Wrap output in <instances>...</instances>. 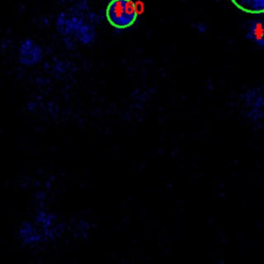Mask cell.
<instances>
[{"label":"cell","instance_id":"cell-1","mask_svg":"<svg viewBox=\"0 0 264 264\" xmlns=\"http://www.w3.org/2000/svg\"><path fill=\"white\" fill-rule=\"evenodd\" d=\"M238 108L248 121L264 131V84L242 92L239 95Z\"/></svg>","mask_w":264,"mask_h":264},{"label":"cell","instance_id":"cell-7","mask_svg":"<svg viewBox=\"0 0 264 264\" xmlns=\"http://www.w3.org/2000/svg\"><path fill=\"white\" fill-rule=\"evenodd\" d=\"M230 1L244 12L264 16V0H230Z\"/></svg>","mask_w":264,"mask_h":264},{"label":"cell","instance_id":"cell-8","mask_svg":"<svg viewBox=\"0 0 264 264\" xmlns=\"http://www.w3.org/2000/svg\"><path fill=\"white\" fill-rule=\"evenodd\" d=\"M75 36L78 40L84 43V45H89V43L93 42V40L95 39V30L91 25L84 23L79 28V30L77 31Z\"/></svg>","mask_w":264,"mask_h":264},{"label":"cell","instance_id":"cell-6","mask_svg":"<svg viewBox=\"0 0 264 264\" xmlns=\"http://www.w3.org/2000/svg\"><path fill=\"white\" fill-rule=\"evenodd\" d=\"M246 37L256 46L264 49V19H256L249 23Z\"/></svg>","mask_w":264,"mask_h":264},{"label":"cell","instance_id":"cell-3","mask_svg":"<svg viewBox=\"0 0 264 264\" xmlns=\"http://www.w3.org/2000/svg\"><path fill=\"white\" fill-rule=\"evenodd\" d=\"M20 63L27 66H32L39 63L43 58L42 48L34 40L27 38L21 42L19 49Z\"/></svg>","mask_w":264,"mask_h":264},{"label":"cell","instance_id":"cell-2","mask_svg":"<svg viewBox=\"0 0 264 264\" xmlns=\"http://www.w3.org/2000/svg\"><path fill=\"white\" fill-rule=\"evenodd\" d=\"M106 14L109 23L119 30L133 26L138 18L137 7L133 0H111Z\"/></svg>","mask_w":264,"mask_h":264},{"label":"cell","instance_id":"cell-4","mask_svg":"<svg viewBox=\"0 0 264 264\" xmlns=\"http://www.w3.org/2000/svg\"><path fill=\"white\" fill-rule=\"evenodd\" d=\"M85 22L77 16H70L65 12H60L56 20V27L62 36L67 37L70 35H76L79 28Z\"/></svg>","mask_w":264,"mask_h":264},{"label":"cell","instance_id":"cell-5","mask_svg":"<svg viewBox=\"0 0 264 264\" xmlns=\"http://www.w3.org/2000/svg\"><path fill=\"white\" fill-rule=\"evenodd\" d=\"M19 237L25 245H36L46 239L45 234L39 232L30 222H25L19 230Z\"/></svg>","mask_w":264,"mask_h":264}]
</instances>
